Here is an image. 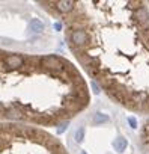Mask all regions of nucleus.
<instances>
[{
    "instance_id": "1",
    "label": "nucleus",
    "mask_w": 149,
    "mask_h": 154,
    "mask_svg": "<svg viewBox=\"0 0 149 154\" xmlns=\"http://www.w3.org/2000/svg\"><path fill=\"white\" fill-rule=\"evenodd\" d=\"M59 18L72 57L109 98L149 113V11L143 2H39Z\"/></svg>"
},
{
    "instance_id": "2",
    "label": "nucleus",
    "mask_w": 149,
    "mask_h": 154,
    "mask_svg": "<svg viewBox=\"0 0 149 154\" xmlns=\"http://www.w3.org/2000/svg\"><path fill=\"white\" fill-rule=\"evenodd\" d=\"M89 103V85L68 57L0 47V122L60 127Z\"/></svg>"
},
{
    "instance_id": "3",
    "label": "nucleus",
    "mask_w": 149,
    "mask_h": 154,
    "mask_svg": "<svg viewBox=\"0 0 149 154\" xmlns=\"http://www.w3.org/2000/svg\"><path fill=\"white\" fill-rule=\"evenodd\" d=\"M0 154H69L47 128L21 122H0Z\"/></svg>"
},
{
    "instance_id": "4",
    "label": "nucleus",
    "mask_w": 149,
    "mask_h": 154,
    "mask_svg": "<svg viewBox=\"0 0 149 154\" xmlns=\"http://www.w3.org/2000/svg\"><path fill=\"white\" fill-rule=\"evenodd\" d=\"M127 145H128V142H127V139H124V137H118V139L113 142L115 149H116V151H119V152H122V151L127 148Z\"/></svg>"
},
{
    "instance_id": "5",
    "label": "nucleus",
    "mask_w": 149,
    "mask_h": 154,
    "mask_svg": "<svg viewBox=\"0 0 149 154\" xmlns=\"http://www.w3.org/2000/svg\"><path fill=\"white\" fill-rule=\"evenodd\" d=\"M92 121H94V124L100 125V124H106V122H109V121H110V118H109L106 113H95Z\"/></svg>"
},
{
    "instance_id": "6",
    "label": "nucleus",
    "mask_w": 149,
    "mask_h": 154,
    "mask_svg": "<svg viewBox=\"0 0 149 154\" xmlns=\"http://www.w3.org/2000/svg\"><path fill=\"white\" fill-rule=\"evenodd\" d=\"M74 139H76L77 142H82V140L85 139V128H83V127H80V128L76 131V134H74Z\"/></svg>"
},
{
    "instance_id": "7",
    "label": "nucleus",
    "mask_w": 149,
    "mask_h": 154,
    "mask_svg": "<svg viewBox=\"0 0 149 154\" xmlns=\"http://www.w3.org/2000/svg\"><path fill=\"white\" fill-rule=\"evenodd\" d=\"M128 122L131 124V127H133V128H136V127H137V121H136L134 118H128Z\"/></svg>"
},
{
    "instance_id": "8",
    "label": "nucleus",
    "mask_w": 149,
    "mask_h": 154,
    "mask_svg": "<svg viewBox=\"0 0 149 154\" xmlns=\"http://www.w3.org/2000/svg\"><path fill=\"white\" fill-rule=\"evenodd\" d=\"M82 154H86V152H85V151H83V152H82Z\"/></svg>"
}]
</instances>
